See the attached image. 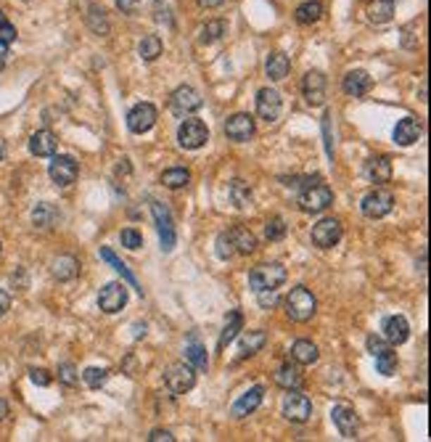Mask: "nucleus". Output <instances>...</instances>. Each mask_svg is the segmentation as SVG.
I'll use <instances>...</instances> for the list:
<instances>
[{
    "label": "nucleus",
    "mask_w": 431,
    "mask_h": 442,
    "mask_svg": "<svg viewBox=\"0 0 431 442\" xmlns=\"http://www.w3.org/2000/svg\"><path fill=\"white\" fill-rule=\"evenodd\" d=\"M318 312V299L307 286H294L286 297V315L294 323H307Z\"/></svg>",
    "instance_id": "1"
},
{
    "label": "nucleus",
    "mask_w": 431,
    "mask_h": 442,
    "mask_svg": "<svg viewBox=\"0 0 431 442\" xmlns=\"http://www.w3.org/2000/svg\"><path fill=\"white\" fill-rule=\"evenodd\" d=\"M331 204H334V191L325 186V183H320V180H315V183H310V186H304V191L299 194V210L310 212V215L325 212Z\"/></svg>",
    "instance_id": "2"
},
{
    "label": "nucleus",
    "mask_w": 431,
    "mask_h": 442,
    "mask_svg": "<svg viewBox=\"0 0 431 442\" xmlns=\"http://www.w3.org/2000/svg\"><path fill=\"white\" fill-rule=\"evenodd\" d=\"M286 276L289 273L280 263H265L249 273V286L254 291H270V289H278L280 284H286Z\"/></svg>",
    "instance_id": "3"
},
{
    "label": "nucleus",
    "mask_w": 431,
    "mask_h": 442,
    "mask_svg": "<svg viewBox=\"0 0 431 442\" xmlns=\"http://www.w3.org/2000/svg\"><path fill=\"white\" fill-rule=\"evenodd\" d=\"M280 410L294 424H307V421L313 419V400L307 398V395H302L299 389H286Z\"/></svg>",
    "instance_id": "4"
},
{
    "label": "nucleus",
    "mask_w": 431,
    "mask_h": 442,
    "mask_svg": "<svg viewBox=\"0 0 431 442\" xmlns=\"http://www.w3.org/2000/svg\"><path fill=\"white\" fill-rule=\"evenodd\" d=\"M392 207H394V196H392V191H387V188H373V191L366 194L363 201H360V210H363V215L370 217V220L387 217L389 212H392Z\"/></svg>",
    "instance_id": "5"
},
{
    "label": "nucleus",
    "mask_w": 431,
    "mask_h": 442,
    "mask_svg": "<svg viewBox=\"0 0 431 442\" xmlns=\"http://www.w3.org/2000/svg\"><path fill=\"white\" fill-rule=\"evenodd\" d=\"M164 384L170 387L173 395H185L196 384V371L191 363H173L164 371Z\"/></svg>",
    "instance_id": "6"
},
{
    "label": "nucleus",
    "mask_w": 431,
    "mask_h": 442,
    "mask_svg": "<svg viewBox=\"0 0 431 442\" xmlns=\"http://www.w3.org/2000/svg\"><path fill=\"white\" fill-rule=\"evenodd\" d=\"M209 141V130L201 120H194V117H185L183 125L177 127V144L188 149V151H196Z\"/></svg>",
    "instance_id": "7"
},
{
    "label": "nucleus",
    "mask_w": 431,
    "mask_h": 442,
    "mask_svg": "<svg viewBox=\"0 0 431 442\" xmlns=\"http://www.w3.org/2000/svg\"><path fill=\"white\" fill-rule=\"evenodd\" d=\"M151 215L156 220V231H159V239H162V249L164 252H173L175 241H177V233H175V220L173 212L164 207L162 201H151Z\"/></svg>",
    "instance_id": "8"
},
{
    "label": "nucleus",
    "mask_w": 431,
    "mask_h": 442,
    "mask_svg": "<svg viewBox=\"0 0 431 442\" xmlns=\"http://www.w3.org/2000/svg\"><path fill=\"white\" fill-rule=\"evenodd\" d=\"M201 93L191 85H180V88L175 90L173 96H170V109L177 114V117H191L196 111L201 109Z\"/></svg>",
    "instance_id": "9"
},
{
    "label": "nucleus",
    "mask_w": 431,
    "mask_h": 442,
    "mask_svg": "<svg viewBox=\"0 0 431 442\" xmlns=\"http://www.w3.org/2000/svg\"><path fill=\"white\" fill-rule=\"evenodd\" d=\"M342 220H336V217H323V220L318 222L313 228V244L318 249H331L336 244L342 241Z\"/></svg>",
    "instance_id": "10"
},
{
    "label": "nucleus",
    "mask_w": 431,
    "mask_h": 442,
    "mask_svg": "<svg viewBox=\"0 0 431 442\" xmlns=\"http://www.w3.org/2000/svg\"><path fill=\"white\" fill-rule=\"evenodd\" d=\"M325 90H328V80H325L323 72L310 69L302 77V93H304V101H307L310 106H323Z\"/></svg>",
    "instance_id": "11"
},
{
    "label": "nucleus",
    "mask_w": 431,
    "mask_h": 442,
    "mask_svg": "<svg viewBox=\"0 0 431 442\" xmlns=\"http://www.w3.org/2000/svg\"><path fill=\"white\" fill-rule=\"evenodd\" d=\"M156 120H159V114L154 109V103H138L127 114V130L135 135H143L156 125Z\"/></svg>",
    "instance_id": "12"
},
{
    "label": "nucleus",
    "mask_w": 431,
    "mask_h": 442,
    "mask_svg": "<svg viewBox=\"0 0 431 442\" xmlns=\"http://www.w3.org/2000/svg\"><path fill=\"white\" fill-rule=\"evenodd\" d=\"M127 305V286L125 284H119V281H111L106 286L101 289V294H98V308L108 312V315H114L119 310Z\"/></svg>",
    "instance_id": "13"
},
{
    "label": "nucleus",
    "mask_w": 431,
    "mask_h": 442,
    "mask_svg": "<svg viewBox=\"0 0 431 442\" xmlns=\"http://www.w3.org/2000/svg\"><path fill=\"white\" fill-rule=\"evenodd\" d=\"M331 419H334L336 429H339L342 437H346V440H355L357 431H360V419H357V413H355L352 405H346V403L334 405V408H331Z\"/></svg>",
    "instance_id": "14"
},
{
    "label": "nucleus",
    "mask_w": 431,
    "mask_h": 442,
    "mask_svg": "<svg viewBox=\"0 0 431 442\" xmlns=\"http://www.w3.org/2000/svg\"><path fill=\"white\" fill-rule=\"evenodd\" d=\"M48 175H51V180H54L56 186L66 188L77 180L80 167H77V162L72 159V156H54V162H51V167H48Z\"/></svg>",
    "instance_id": "15"
},
{
    "label": "nucleus",
    "mask_w": 431,
    "mask_h": 442,
    "mask_svg": "<svg viewBox=\"0 0 431 442\" xmlns=\"http://www.w3.org/2000/svg\"><path fill=\"white\" fill-rule=\"evenodd\" d=\"M283 111V99L275 88H262L257 93V114L265 122H278Z\"/></svg>",
    "instance_id": "16"
},
{
    "label": "nucleus",
    "mask_w": 431,
    "mask_h": 442,
    "mask_svg": "<svg viewBox=\"0 0 431 442\" xmlns=\"http://www.w3.org/2000/svg\"><path fill=\"white\" fill-rule=\"evenodd\" d=\"M257 130V125H254V117L251 114H233L230 120L225 122V135L230 141H236V144H246L249 138L254 135Z\"/></svg>",
    "instance_id": "17"
},
{
    "label": "nucleus",
    "mask_w": 431,
    "mask_h": 442,
    "mask_svg": "<svg viewBox=\"0 0 431 442\" xmlns=\"http://www.w3.org/2000/svg\"><path fill=\"white\" fill-rule=\"evenodd\" d=\"M381 332H384V339H387L392 347H397V344H405L410 336V323L402 318V315H389L384 318L381 323Z\"/></svg>",
    "instance_id": "18"
},
{
    "label": "nucleus",
    "mask_w": 431,
    "mask_h": 442,
    "mask_svg": "<svg viewBox=\"0 0 431 442\" xmlns=\"http://www.w3.org/2000/svg\"><path fill=\"white\" fill-rule=\"evenodd\" d=\"M423 135V127H420V122L416 117H405V120L397 122V127H394V144L397 146H413L418 144V138Z\"/></svg>",
    "instance_id": "19"
},
{
    "label": "nucleus",
    "mask_w": 431,
    "mask_h": 442,
    "mask_svg": "<svg viewBox=\"0 0 431 442\" xmlns=\"http://www.w3.org/2000/svg\"><path fill=\"white\" fill-rule=\"evenodd\" d=\"M262 400H265V387H251L246 392V395H241V398L233 403V408H230V413L236 416V419H244V416H249V413H254V410L262 405Z\"/></svg>",
    "instance_id": "20"
},
{
    "label": "nucleus",
    "mask_w": 431,
    "mask_h": 442,
    "mask_svg": "<svg viewBox=\"0 0 431 442\" xmlns=\"http://www.w3.org/2000/svg\"><path fill=\"white\" fill-rule=\"evenodd\" d=\"M370 85H373V80H370V75H368V72H363V69H352V72H346L344 82H342L344 93H346V96H352V99L366 96L368 90H370Z\"/></svg>",
    "instance_id": "21"
},
{
    "label": "nucleus",
    "mask_w": 431,
    "mask_h": 442,
    "mask_svg": "<svg viewBox=\"0 0 431 442\" xmlns=\"http://www.w3.org/2000/svg\"><path fill=\"white\" fill-rule=\"evenodd\" d=\"M56 149H58V138L54 130H37L30 138V154L35 156H54Z\"/></svg>",
    "instance_id": "22"
},
{
    "label": "nucleus",
    "mask_w": 431,
    "mask_h": 442,
    "mask_svg": "<svg viewBox=\"0 0 431 442\" xmlns=\"http://www.w3.org/2000/svg\"><path fill=\"white\" fill-rule=\"evenodd\" d=\"M366 177L370 183H389V177H392V159L389 156H370L366 162Z\"/></svg>",
    "instance_id": "23"
},
{
    "label": "nucleus",
    "mask_w": 431,
    "mask_h": 442,
    "mask_svg": "<svg viewBox=\"0 0 431 442\" xmlns=\"http://www.w3.org/2000/svg\"><path fill=\"white\" fill-rule=\"evenodd\" d=\"M58 220H61V215H58V210H56L54 204H48V201H40L32 210V222H35V228H40V231L56 228Z\"/></svg>",
    "instance_id": "24"
},
{
    "label": "nucleus",
    "mask_w": 431,
    "mask_h": 442,
    "mask_svg": "<svg viewBox=\"0 0 431 442\" xmlns=\"http://www.w3.org/2000/svg\"><path fill=\"white\" fill-rule=\"evenodd\" d=\"M227 236H230L233 249H236L238 255H251V252H257V236L249 231V228H244V225H236Z\"/></svg>",
    "instance_id": "25"
},
{
    "label": "nucleus",
    "mask_w": 431,
    "mask_h": 442,
    "mask_svg": "<svg viewBox=\"0 0 431 442\" xmlns=\"http://www.w3.org/2000/svg\"><path fill=\"white\" fill-rule=\"evenodd\" d=\"M98 255H101V260H104V263H108V265L114 267V270H117L119 276H122L125 281H127L130 286L138 289L140 294H143V289H140V284H138V278H135V273H132V270H130V267L125 265V263H122V260H119V257L114 255V252H111L108 246H101V252H98Z\"/></svg>",
    "instance_id": "26"
},
{
    "label": "nucleus",
    "mask_w": 431,
    "mask_h": 442,
    "mask_svg": "<svg viewBox=\"0 0 431 442\" xmlns=\"http://www.w3.org/2000/svg\"><path fill=\"white\" fill-rule=\"evenodd\" d=\"M292 358H294V363H299V365H313L318 363L320 353H318V344L310 342V339H296V342L292 344Z\"/></svg>",
    "instance_id": "27"
},
{
    "label": "nucleus",
    "mask_w": 431,
    "mask_h": 442,
    "mask_svg": "<svg viewBox=\"0 0 431 442\" xmlns=\"http://www.w3.org/2000/svg\"><path fill=\"white\" fill-rule=\"evenodd\" d=\"M265 72H268V77L273 80V82L286 80V77H289V72H292V61H289V56L270 53L268 61H265Z\"/></svg>",
    "instance_id": "28"
},
{
    "label": "nucleus",
    "mask_w": 431,
    "mask_h": 442,
    "mask_svg": "<svg viewBox=\"0 0 431 442\" xmlns=\"http://www.w3.org/2000/svg\"><path fill=\"white\" fill-rule=\"evenodd\" d=\"M51 273H54L56 281H72V278H77V273H80V263H77L72 255H61L54 260Z\"/></svg>",
    "instance_id": "29"
},
{
    "label": "nucleus",
    "mask_w": 431,
    "mask_h": 442,
    "mask_svg": "<svg viewBox=\"0 0 431 442\" xmlns=\"http://www.w3.org/2000/svg\"><path fill=\"white\" fill-rule=\"evenodd\" d=\"M302 381H304L302 371L292 363H283L278 371H275V384L283 389H299L302 387Z\"/></svg>",
    "instance_id": "30"
},
{
    "label": "nucleus",
    "mask_w": 431,
    "mask_h": 442,
    "mask_svg": "<svg viewBox=\"0 0 431 442\" xmlns=\"http://www.w3.org/2000/svg\"><path fill=\"white\" fill-rule=\"evenodd\" d=\"M241 326H244V315H241V310H230V312H227L225 329H223V334H220L217 350H225L227 344L236 339V334L241 332Z\"/></svg>",
    "instance_id": "31"
},
{
    "label": "nucleus",
    "mask_w": 431,
    "mask_h": 442,
    "mask_svg": "<svg viewBox=\"0 0 431 442\" xmlns=\"http://www.w3.org/2000/svg\"><path fill=\"white\" fill-rule=\"evenodd\" d=\"M366 13L373 24L392 22V16H394V0H370Z\"/></svg>",
    "instance_id": "32"
},
{
    "label": "nucleus",
    "mask_w": 431,
    "mask_h": 442,
    "mask_svg": "<svg viewBox=\"0 0 431 442\" xmlns=\"http://www.w3.org/2000/svg\"><path fill=\"white\" fill-rule=\"evenodd\" d=\"M294 16H296V22L299 24L310 27V24L323 19V3H318V0H307V3H302V6L294 11Z\"/></svg>",
    "instance_id": "33"
},
{
    "label": "nucleus",
    "mask_w": 431,
    "mask_h": 442,
    "mask_svg": "<svg viewBox=\"0 0 431 442\" xmlns=\"http://www.w3.org/2000/svg\"><path fill=\"white\" fill-rule=\"evenodd\" d=\"M185 360L194 365V371H206L209 368V358H206V350L199 344L196 336H191V342L185 344Z\"/></svg>",
    "instance_id": "34"
},
{
    "label": "nucleus",
    "mask_w": 431,
    "mask_h": 442,
    "mask_svg": "<svg viewBox=\"0 0 431 442\" xmlns=\"http://www.w3.org/2000/svg\"><path fill=\"white\" fill-rule=\"evenodd\" d=\"M230 201L236 204L238 210H246V207H251L254 194H251V186H249L246 180H233V183H230Z\"/></svg>",
    "instance_id": "35"
},
{
    "label": "nucleus",
    "mask_w": 431,
    "mask_h": 442,
    "mask_svg": "<svg viewBox=\"0 0 431 442\" xmlns=\"http://www.w3.org/2000/svg\"><path fill=\"white\" fill-rule=\"evenodd\" d=\"M138 53L143 61H156L162 56V37L159 34H146L138 45Z\"/></svg>",
    "instance_id": "36"
},
{
    "label": "nucleus",
    "mask_w": 431,
    "mask_h": 442,
    "mask_svg": "<svg viewBox=\"0 0 431 442\" xmlns=\"http://www.w3.org/2000/svg\"><path fill=\"white\" fill-rule=\"evenodd\" d=\"M373 358H376V368H378V374H381V376H394V374H397L399 360H397V353H394L392 347H387V350L376 353Z\"/></svg>",
    "instance_id": "37"
},
{
    "label": "nucleus",
    "mask_w": 431,
    "mask_h": 442,
    "mask_svg": "<svg viewBox=\"0 0 431 442\" xmlns=\"http://www.w3.org/2000/svg\"><path fill=\"white\" fill-rule=\"evenodd\" d=\"M223 34H227V24L223 19H215V22H206L201 27V34H199V43L201 45H212L217 43Z\"/></svg>",
    "instance_id": "38"
},
{
    "label": "nucleus",
    "mask_w": 431,
    "mask_h": 442,
    "mask_svg": "<svg viewBox=\"0 0 431 442\" xmlns=\"http://www.w3.org/2000/svg\"><path fill=\"white\" fill-rule=\"evenodd\" d=\"M265 344H268V334L265 332H249L246 336L241 339V358H249V355L259 353Z\"/></svg>",
    "instance_id": "39"
},
{
    "label": "nucleus",
    "mask_w": 431,
    "mask_h": 442,
    "mask_svg": "<svg viewBox=\"0 0 431 442\" xmlns=\"http://www.w3.org/2000/svg\"><path fill=\"white\" fill-rule=\"evenodd\" d=\"M162 183L167 188H185L191 183V172L185 167H173V170H164L162 172Z\"/></svg>",
    "instance_id": "40"
},
{
    "label": "nucleus",
    "mask_w": 431,
    "mask_h": 442,
    "mask_svg": "<svg viewBox=\"0 0 431 442\" xmlns=\"http://www.w3.org/2000/svg\"><path fill=\"white\" fill-rule=\"evenodd\" d=\"M286 231H289V225H286L283 217H270L268 225H265V236H268L270 241H280L286 236Z\"/></svg>",
    "instance_id": "41"
},
{
    "label": "nucleus",
    "mask_w": 431,
    "mask_h": 442,
    "mask_svg": "<svg viewBox=\"0 0 431 442\" xmlns=\"http://www.w3.org/2000/svg\"><path fill=\"white\" fill-rule=\"evenodd\" d=\"M82 379H85V384L90 389H98L101 384H106V379H108V368H85V374H82Z\"/></svg>",
    "instance_id": "42"
},
{
    "label": "nucleus",
    "mask_w": 431,
    "mask_h": 442,
    "mask_svg": "<svg viewBox=\"0 0 431 442\" xmlns=\"http://www.w3.org/2000/svg\"><path fill=\"white\" fill-rule=\"evenodd\" d=\"M119 241H122V246H127V249H140L143 246V236H140V231H135V228H125V231L119 233Z\"/></svg>",
    "instance_id": "43"
},
{
    "label": "nucleus",
    "mask_w": 431,
    "mask_h": 442,
    "mask_svg": "<svg viewBox=\"0 0 431 442\" xmlns=\"http://www.w3.org/2000/svg\"><path fill=\"white\" fill-rule=\"evenodd\" d=\"M77 368H75V363H61L58 365V381L61 384H66V387H75L77 384Z\"/></svg>",
    "instance_id": "44"
},
{
    "label": "nucleus",
    "mask_w": 431,
    "mask_h": 442,
    "mask_svg": "<svg viewBox=\"0 0 431 442\" xmlns=\"http://www.w3.org/2000/svg\"><path fill=\"white\" fill-rule=\"evenodd\" d=\"M233 255H236V249H233L230 236H227V233H220V236H217V257H220V260H230Z\"/></svg>",
    "instance_id": "45"
},
{
    "label": "nucleus",
    "mask_w": 431,
    "mask_h": 442,
    "mask_svg": "<svg viewBox=\"0 0 431 442\" xmlns=\"http://www.w3.org/2000/svg\"><path fill=\"white\" fill-rule=\"evenodd\" d=\"M13 40H16V27L6 19V13L0 11V43L11 45Z\"/></svg>",
    "instance_id": "46"
},
{
    "label": "nucleus",
    "mask_w": 431,
    "mask_h": 442,
    "mask_svg": "<svg viewBox=\"0 0 431 442\" xmlns=\"http://www.w3.org/2000/svg\"><path fill=\"white\" fill-rule=\"evenodd\" d=\"M30 379H32V384H37V387H48L54 381V376L48 374L45 368H30Z\"/></svg>",
    "instance_id": "47"
},
{
    "label": "nucleus",
    "mask_w": 431,
    "mask_h": 442,
    "mask_svg": "<svg viewBox=\"0 0 431 442\" xmlns=\"http://www.w3.org/2000/svg\"><path fill=\"white\" fill-rule=\"evenodd\" d=\"M323 138H325V154L334 159V138H331V114L323 117Z\"/></svg>",
    "instance_id": "48"
},
{
    "label": "nucleus",
    "mask_w": 431,
    "mask_h": 442,
    "mask_svg": "<svg viewBox=\"0 0 431 442\" xmlns=\"http://www.w3.org/2000/svg\"><path fill=\"white\" fill-rule=\"evenodd\" d=\"M387 347H392L387 339H381V336H368V350H370V355L381 353V350H387Z\"/></svg>",
    "instance_id": "49"
},
{
    "label": "nucleus",
    "mask_w": 431,
    "mask_h": 442,
    "mask_svg": "<svg viewBox=\"0 0 431 442\" xmlns=\"http://www.w3.org/2000/svg\"><path fill=\"white\" fill-rule=\"evenodd\" d=\"M259 294V305L262 308H273L275 302H278V291L275 289H270V291H257Z\"/></svg>",
    "instance_id": "50"
},
{
    "label": "nucleus",
    "mask_w": 431,
    "mask_h": 442,
    "mask_svg": "<svg viewBox=\"0 0 431 442\" xmlns=\"http://www.w3.org/2000/svg\"><path fill=\"white\" fill-rule=\"evenodd\" d=\"M149 442H175L173 431L167 429H154L151 434H149Z\"/></svg>",
    "instance_id": "51"
},
{
    "label": "nucleus",
    "mask_w": 431,
    "mask_h": 442,
    "mask_svg": "<svg viewBox=\"0 0 431 442\" xmlns=\"http://www.w3.org/2000/svg\"><path fill=\"white\" fill-rule=\"evenodd\" d=\"M138 3L140 0H117V8L122 13H135L138 11Z\"/></svg>",
    "instance_id": "52"
},
{
    "label": "nucleus",
    "mask_w": 431,
    "mask_h": 442,
    "mask_svg": "<svg viewBox=\"0 0 431 442\" xmlns=\"http://www.w3.org/2000/svg\"><path fill=\"white\" fill-rule=\"evenodd\" d=\"M8 310H11V297H8L6 289H0V318H3Z\"/></svg>",
    "instance_id": "53"
},
{
    "label": "nucleus",
    "mask_w": 431,
    "mask_h": 442,
    "mask_svg": "<svg viewBox=\"0 0 431 442\" xmlns=\"http://www.w3.org/2000/svg\"><path fill=\"white\" fill-rule=\"evenodd\" d=\"M8 64V45L6 43H0V69Z\"/></svg>",
    "instance_id": "54"
},
{
    "label": "nucleus",
    "mask_w": 431,
    "mask_h": 442,
    "mask_svg": "<svg viewBox=\"0 0 431 442\" xmlns=\"http://www.w3.org/2000/svg\"><path fill=\"white\" fill-rule=\"evenodd\" d=\"M220 3H223V0H199V6H204V8H215Z\"/></svg>",
    "instance_id": "55"
},
{
    "label": "nucleus",
    "mask_w": 431,
    "mask_h": 442,
    "mask_svg": "<svg viewBox=\"0 0 431 442\" xmlns=\"http://www.w3.org/2000/svg\"><path fill=\"white\" fill-rule=\"evenodd\" d=\"M6 416H8V403L0 398V421L6 419Z\"/></svg>",
    "instance_id": "56"
},
{
    "label": "nucleus",
    "mask_w": 431,
    "mask_h": 442,
    "mask_svg": "<svg viewBox=\"0 0 431 442\" xmlns=\"http://www.w3.org/2000/svg\"><path fill=\"white\" fill-rule=\"evenodd\" d=\"M418 270H420V273H426V255H420V260H418Z\"/></svg>",
    "instance_id": "57"
},
{
    "label": "nucleus",
    "mask_w": 431,
    "mask_h": 442,
    "mask_svg": "<svg viewBox=\"0 0 431 442\" xmlns=\"http://www.w3.org/2000/svg\"><path fill=\"white\" fill-rule=\"evenodd\" d=\"M3 156H6V141L0 138V159H3Z\"/></svg>",
    "instance_id": "58"
},
{
    "label": "nucleus",
    "mask_w": 431,
    "mask_h": 442,
    "mask_svg": "<svg viewBox=\"0 0 431 442\" xmlns=\"http://www.w3.org/2000/svg\"><path fill=\"white\" fill-rule=\"evenodd\" d=\"M0 252H3V246H0Z\"/></svg>",
    "instance_id": "59"
}]
</instances>
